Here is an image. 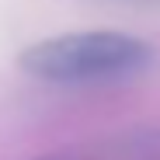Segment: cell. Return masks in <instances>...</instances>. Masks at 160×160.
Returning <instances> with one entry per match:
<instances>
[{
    "mask_svg": "<svg viewBox=\"0 0 160 160\" xmlns=\"http://www.w3.org/2000/svg\"><path fill=\"white\" fill-rule=\"evenodd\" d=\"M35 160H84V153L70 150V153H52V157H35Z\"/></svg>",
    "mask_w": 160,
    "mask_h": 160,
    "instance_id": "obj_3",
    "label": "cell"
},
{
    "mask_svg": "<svg viewBox=\"0 0 160 160\" xmlns=\"http://www.w3.org/2000/svg\"><path fill=\"white\" fill-rule=\"evenodd\" d=\"M80 153H84V160H160V125L129 132V136H118L112 143H101Z\"/></svg>",
    "mask_w": 160,
    "mask_h": 160,
    "instance_id": "obj_2",
    "label": "cell"
},
{
    "mask_svg": "<svg viewBox=\"0 0 160 160\" xmlns=\"http://www.w3.org/2000/svg\"><path fill=\"white\" fill-rule=\"evenodd\" d=\"M18 63L49 84H115L153 63V45L125 32H70L28 45Z\"/></svg>",
    "mask_w": 160,
    "mask_h": 160,
    "instance_id": "obj_1",
    "label": "cell"
}]
</instances>
